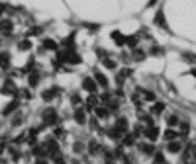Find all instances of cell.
<instances>
[{"label": "cell", "instance_id": "obj_28", "mask_svg": "<svg viewBox=\"0 0 196 164\" xmlns=\"http://www.w3.org/2000/svg\"><path fill=\"white\" fill-rule=\"evenodd\" d=\"M86 106H88V109H92V106H96V98H94V96H90V98L86 100Z\"/></svg>", "mask_w": 196, "mask_h": 164}, {"label": "cell", "instance_id": "obj_4", "mask_svg": "<svg viewBox=\"0 0 196 164\" xmlns=\"http://www.w3.org/2000/svg\"><path fill=\"white\" fill-rule=\"evenodd\" d=\"M65 61L71 63V65H78V63H81V57H78L77 53H71V51H67V53H65Z\"/></svg>", "mask_w": 196, "mask_h": 164}, {"label": "cell", "instance_id": "obj_21", "mask_svg": "<svg viewBox=\"0 0 196 164\" xmlns=\"http://www.w3.org/2000/svg\"><path fill=\"white\" fill-rule=\"evenodd\" d=\"M126 43H128V45H129V47H135V45H137V37H135V35H132V37H128V39H126Z\"/></svg>", "mask_w": 196, "mask_h": 164}, {"label": "cell", "instance_id": "obj_12", "mask_svg": "<svg viewBox=\"0 0 196 164\" xmlns=\"http://www.w3.org/2000/svg\"><path fill=\"white\" fill-rule=\"evenodd\" d=\"M39 84V74L38 72H32L30 74V86H38Z\"/></svg>", "mask_w": 196, "mask_h": 164}, {"label": "cell", "instance_id": "obj_2", "mask_svg": "<svg viewBox=\"0 0 196 164\" xmlns=\"http://www.w3.org/2000/svg\"><path fill=\"white\" fill-rule=\"evenodd\" d=\"M83 86H84V90L90 92V94L96 92V82H94L92 78H84V80H83Z\"/></svg>", "mask_w": 196, "mask_h": 164}, {"label": "cell", "instance_id": "obj_24", "mask_svg": "<svg viewBox=\"0 0 196 164\" xmlns=\"http://www.w3.org/2000/svg\"><path fill=\"white\" fill-rule=\"evenodd\" d=\"M124 145L128 147V145H133V135H132V133H128V135L124 137Z\"/></svg>", "mask_w": 196, "mask_h": 164}, {"label": "cell", "instance_id": "obj_9", "mask_svg": "<svg viewBox=\"0 0 196 164\" xmlns=\"http://www.w3.org/2000/svg\"><path fill=\"white\" fill-rule=\"evenodd\" d=\"M94 80H96V84H100L102 88H106V86H108V78L104 76L102 72H96V74H94Z\"/></svg>", "mask_w": 196, "mask_h": 164}, {"label": "cell", "instance_id": "obj_10", "mask_svg": "<svg viewBox=\"0 0 196 164\" xmlns=\"http://www.w3.org/2000/svg\"><path fill=\"white\" fill-rule=\"evenodd\" d=\"M75 119H77V123H81V125H84L86 123V115H84V111L78 108L77 111H75Z\"/></svg>", "mask_w": 196, "mask_h": 164}, {"label": "cell", "instance_id": "obj_35", "mask_svg": "<svg viewBox=\"0 0 196 164\" xmlns=\"http://www.w3.org/2000/svg\"><path fill=\"white\" fill-rule=\"evenodd\" d=\"M4 8H6V6H4V4H0V16H2V12H4Z\"/></svg>", "mask_w": 196, "mask_h": 164}, {"label": "cell", "instance_id": "obj_30", "mask_svg": "<svg viewBox=\"0 0 196 164\" xmlns=\"http://www.w3.org/2000/svg\"><path fill=\"white\" fill-rule=\"evenodd\" d=\"M24 141H26V135H18L16 139H14V143H16V145H20V143H24Z\"/></svg>", "mask_w": 196, "mask_h": 164}, {"label": "cell", "instance_id": "obj_29", "mask_svg": "<svg viewBox=\"0 0 196 164\" xmlns=\"http://www.w3.org/2000/svg\"><path fill=\"white\" fill-rule=\"evenodd\" d=\"M96 151H100V147L96 145V141H92L90 143V154H96Z\"/></svg>", "mask_w": 196, "mask_h": 164}, {"label": "cell", "instance_id": "obj_11", "mask_svg": "<svg viewBox=\"0 0 196 164\" xmlns=\"http://www.w3.org/2000/svg\"><path fill=\"white\" fill-rule=\"evenodd\" d=\"M0 66H2V69H8V66H10V55L8 53L0 55Z\"/></svg>", "mask_w": 196, "mask_h": 164}, {"label": "cell", "instance_id": "obj_27", "mask_svg": "<svg viewBox=\"0 0 196 164\" xmlns=\"http://www.w3.org/2000/svg\"><path fill=\"white\" fill-rule=\"evenodd\" d=\"M169 125H171V127H177V125H178V117L177 115H171L169 117Z\"/></svg>", "mask_w": 196, "mask_h": 164}, {"label": "cell", "instance_id": "obj_25", "mask_svg": "<svg viewBox=\"0 0 196 164\" xmlns=\"http://www.w3.org/2000/svg\"><path fill=\"white\" fill-rule=\"evenodd\" d=\"M139 148H141V152H147V154H149V152H153V147H151V145H145V143L139 145Z\"/></svg>", "mask_w": 196, "mask_h": 164}, {"label": "cell", "instance_id": "obj_8", "mask_svg": "<svg viewBox=\"0 0 196 164\" xmlns=\"http://www.w3.org/2000/svg\"><path fill=\"white\" fill-rule=\"evenodd\" d=\"M112 39L118 43V47H124V43H126V37L122 35L120 31H112Z\"/></svg>", "mask_w": 196, "mask_h": 164}, {"label": "cell", "instance_id": "obj_18", "mask_svg": "<svg viewBox=\"0 0 196 164\" xmlns=\"http://www.w3.org/2000/svg\"><path fill=\"white\" fill-rule=\"evenodd\" d=\"M143 98L147 100V102H155V94L149 92V90H145V92H143Z\"/></svg>", "mask_w": 196, "mask_h": 164}, {"label": "cell", "instance_id": "obj_36", "mask_svg": "<svg viewBox=\"0 0 196 164\" xmlns=\"http://www.w3.org/2000/svg\"><path fill=\"white\" fill-rule=\"evenodd\" d=\"M35 164H47V162H45V160H41V158H39L38 162H35Z\"/></svg>", "mask_w": 196, "mask_h": 164}, {"label": "cell", "instance_id": "obj_22", "mask_svg": "<svg viewBox=\"0 0 196 164\" xmlns=\"http://www.w3.org/2000/svg\"><path fill=\"white\" fill-rule=\"evenodd\" d=\"M155 24H159V26H163V27H167V24H165V18H163V14L159 12V16L155 18Z\"/></svg>", "mask_w": 196, "mask_h": 164}, {"label": "cell", "instance_id": "obj_15", "mask_svg": "<svg viewBox=\"0 0 196 164\" xmlns=\"http://www.w3.org/2000/svg\"><path fill=\"white\" fill-rule=\"evenodd\" d=\"M180 151V143H175V141H171L169 145V152H178Z\"/></svg>", "mask_w": 196, "mask_h": 164}, {"label": "cell", "instance_id": "obj_5", "mask_svg": "<svg viewBox=\"0 0 196 164\" xmlns=\"http://www.w3.org/2000/svg\"><path fill=\"white\" fill-rule=\"evenodd\" d=\"M145 137H147L149 141H157V137H159V129L155 127H147V131H145Z\"/></svg>", "mask_w": 196, "mask_h": 164}, {"label": "cell", "instance_id": "obj_3", "mask_svg": "<svg viewBox=\"0 0 196 164\" xmlns=\"http://www.w3.org/2000/svg\"><path fill=\"white\" fill-rule=\"evenodd\" d=\"M43 119H45V123H57V113H55V109H47L45 113H43Z\"/></svg>", "mask_w": 196, "mask_h": 164}, {"label": "cell", "instance_id": "obj_7", "mask_svg": "<svg viewBox=\"0 0 196 164\" xmlns=\"http://www.w3.org/2000/svg\"><path fill=\"white\" fill-rule=\"evenodd\" d=\"M116 131L118 133H126L128 131V119H118V123H116Z\"/></svg>", "mask_w": 196, "mask_h": 164}, {"label": "cell", "instance_id": "obj_1", "mask_svg": "<svg viewBox=\"0 0 196 164\" xmlns=\"http://www.w3.org/2000/svg\"><path fill=\"white\" fill-rule=\"evenodd\" d=\"M12 22L10 20H2L0 22V33H4V35H10L12 33Z\"/></svg>", "mask_w": 196, "mask_h": 164}, {"label": "cell", "instance_id": "obj_20", "mask_svg": "<svg viewBox=\"0 0 196 164\" xmlns=\"http://www.w3.org/2000/svg\"><path fill=\"white\" fill-rule=\"evenodd\" d=\"M18 47H20V51H28V49H30V47H32V43H30V41H28V39H24V41H22V43H20V45H18Z\"/></svg>", "mask_w": 196, "mask_h": 164}, {"label": "cell", "instance_id": "obj_32", "mask_svg": "<svg viewBox=\"0 0 196 164\" xmlns=\"http://www.w3.org/2000/svg\"><path fill=\"white\" fill-rule=\"evenodd\" d=\"M180 133H183V135H186V133H188V125H186V123L180 125Z\"/></svg>", "mask_w": 196, "mask_h": 164}, {"label": "cell", "instance_id": "obj_31", "mask_svg": "<svg viewBox=\"0 0 196 164\" xmlns=\"http://www.w3.org/2000/svg\"><path fill=\"white\" fill-rule=\"evenodd\" d=\"M41 33V27H32L30 29V35H39Z\"/></svg>", "mask_w": 196, "mask_h": 164}, {"label": "cell", "instance_id": "obj_16", "mask_svg": "<svg viewBox=\"0 0 196 164\" xmlns=\"http://www.w3.org/2000/svg\"><path fill=\"white\" fill-rule=\"evenodd\" d=\"M167 141H175V137H177V133L173 131V129H169V131H165V135H163Z\"/></svg>", "mask_w": 196, "mask_h": 164}, {"label": "cell", "instance_id": "obj_26", "mask_svg": "<svg viewBox=\"0 0 196 164\" xmlns=\"http://www.w3.org/2000/svg\"><path fill=\"white\" fill-rule=\"evenodd\" d=\"M96 115H98V117H108V109H104V108H96Z\"/></svg>", "mask_w": 196, "mask_h": 164}, {"label": "cell", "instance_id": "obj_6", "mask_svg": "<svg viewBox=\"0 0 196 164\" xmlns=\"http://www.w3.org/2000/svg\"><path fill=\"white\" fill-rule=\"evenodd\" d=\"M57 94H59V88H49V90H45V92H43V100H45V102H49V100H53Z\"/></svg>", "mask_w": 196, "mask_h": 164}, {"label": "cell", "instance_id": "obj_37", "mask_svg": "<svg viewBox=\"0 0 196 164\" xmlns=\"http://www.w3.org/2000/svg\"><path fill=\"white\" fill-rule=\"evenodd\" d=\"M153 164H165V162H153Z\"/></svg>", "mask_w": 196, "mask_h": 164}, {"label": "cell", "instance_id": "obj_14", "mask_svg": "<svg viewBox=\"0 0 196 164\" xmlns=\"http://www.w3.org/2000/svg\"><path fill=\"white\" fill-rule=\"evenodd\" d=\"M163 109H165V104H163V102H157L155 106H153V109H151V111H153V113H161Z\"/></svg>", "mask_w": 196, "mask_h": 164}, {"label": "cell", "instance_id": "obj_38", "mask_svg": "<svg viewBox=\"0 0 196 164\" xmlns=\"http://www.w3.org/2000/svg\"><path fill=\"white\" fill-rule=\"evenodd\" d=\"M186 164H194V162H186Z\"/></svg>", "mask_w": 196, "mask_h": 164}, {"label": "cell", "instance_id": "obj_33", "mask_svg": "<svg viewBox=\"0 0 196 164\" xmlns=\"http://www.w3.org/2000/svg\"><path fill=\"white\" fill-rule=\"evenodd\" d=\"M33 156H43V148H33Z\"/></svg>", "mask_w": 196, "mask_h": 164}, {"label": "cell", "instance_id": "obj_34", "mask_svg": "<svg viewBox=\"0 0 196 164\" xmlns=\"http://www.w3.org/2000/svg\"><path fill=\"white\" fill-rule=\"evenodd\" d=\"M133 57H135V59H143V51H139V49H137L135 53H133Z\"/></svg>", "mask_w": 196, "mask_h": 164}, {"label": "cell", "instance_id": "obj_17", "mask_svg": "<svg viewBox=\"0 0 196 164\" xmlns=\"http://www.w3.org/2000/svg\"><path fill=\"white\" fill-rule=\"evenodd\" d=\"M73 41H75V33H73L69 39H65V41H63V45L67 47V49H73Z\"/></svg>", "mask_w": 196, "mask_h": 164}, {"label": "cell", "instance_id": "obj_23", "mask_svg": "<svg viewBox=\"0 0 196 164\" xmlns=\"http://www.w3.org/2000/svg\"><path fill=\"white\" fill-rule=\"evenodd\" d=\"M104 66L106 69H116V61H112V59H104Z\"/></svg>", "mask_w": 196, "mask_h": 164}, {"label": "cell", "instance_id": "obj_19", "mask_svg": "<svg viewBox=\"0 0 196 164\" xmlns=\"http://www.w3.org/2000/svg\"><path fill=\"white\" fill-rule=\"evenodd\" d=\"M16 108H18V102H12V104H10V106H8V108H6V109H4V115H8V113H12V111H14V109H16Z\"/></svg>", "mask_w": 196, "mask_h": 164}, {"label": "cell", "instance_id": "obj_13", "mask_svg": "<svg viewBox=\"0 0 196 164\" xmlns=\"http://www.w3.org/2000/svg\"><path fill=\"white\" fill-rule=\"evenodd\" d=\"M43 47H45V49H51V51H55V49H57V43H55L53 39H45V41H43Z\"/></svg>", "mask_w": 196, "mask_h": 164}]
</instances>
